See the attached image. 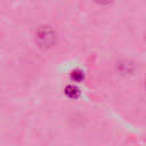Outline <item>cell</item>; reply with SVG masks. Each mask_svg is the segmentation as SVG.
<instances>
[{"label": "cell", "mask_w": 146, "mask_h": 146, "mask_svg": "<svg viewBox=\"0 0 146 146\" xmlns=\"http://www.w3.org/2000/svg\"><path fill=\"white\" fill-rule=\"evenodd\" d=\"M35 41L41 48H50L56 43V32L50 26H40L35 31Z\"/></svg>", "instance_id": "cell-1"}, {"label": "cell", "mask_w": 146, "mask_h": 146, "mask_svg": "<svg viewBox=\"0 0 146 146\" xmlns=\"http://www.w3.org/2000/svg\"><path fill=\"white\" fill-rule=\"evenodd\" d=\"M65 94H66V96L70 97V98H76V97L79 96L80 91H79V89H78L76 87H74V86H67V87L65 88Z\"/></svg>", "instance_id": "cell-2"}, {"label": "cell", "mask_w": 146, "mask_h": 146, "mask_svg": "<svg viewBox=\"0 0 146 146\" xmlns=\"http://www.w3.org/2000/svg\"><path fill=\"white\" fill-rule=\"evenodd\" d=\"M71 79L74 80L75 82H80V81H82V80H83V72L80 71V70H75V71H73L72 74H71Z\"/></svg>", "instance_id": "cell-3"}, {"label": "cell", "mask_w": 146, "mask_h": 146, "mask_svg": "<svg viewBox=\"0 0 146 146\" xmlns=\"http://www.w3.org/2000/svg\"><path fill=\"white\" fill-rule=\"evenodd\" d=\"M97 3H99V5H108V3H111L113 0H95Z\"/></svg>", "instance_id": "cell-4"}, {"label": "cell", "mask_w": 146, "mask_h": 146, "mask_svg": "<svg viewBox=\"0 0 146 146\" xmlns=\"http://www.w3.org/2000/svg\"><path fill=\"white\" fill-rule=\"evenodd\" d=\"M145 84H146V80H145Z\"/></svg>", "instance_id": "cell-5"}]
</instances>
